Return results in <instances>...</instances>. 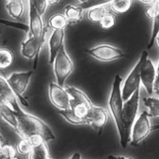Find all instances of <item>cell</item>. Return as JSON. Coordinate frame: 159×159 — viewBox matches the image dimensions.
Instances as JSON below:
<instances>
[{"instance_id":"obj_43","label":"cell","mask_w":159,"mask_h":159,"mask_svg":"<svg viewBox=\"0 0 159 159\" xmlns=\"http://www.w3.org/2000/svg\"><path fill=\"white\" fill-rule=\"evenodd\" d=\"M34 1L35 0H28V5L29 6L34 5Z\"/></svg>"},{"instance_id":"obj_5","label":"cell","mask_w":159,"mask_h":159,"mask_svg":"<svg viewBox=\"0 0 159 159\" xmlns=\"http://www.w3.org/2000/svg\"><path fill=\"white\" fill-rule=\"evenodd\" d=\"M52 65L56 83L64 87L66 80L72 73L74 68L73 61L67 53L64 44L58 52Z\"/></svg>"},{"instance_id":"obj_39","label":"cell","mask_w":159,"mask_h":159,"mask_svg":"<svg viewBox=\"0 0 159 159\" xmlns=\"http://www.w3.org/2000/svg\"><path fill=\"white\" fill-rule=\"evenodd\" d=\"M69 159H82L81 155L79 153H74Z\"/></svg>"},{"instance_id":"obj_25","label":"cell","mask_w":159,"mask_h":159,"mask_svg":"<svg viewBox=\"0 0 159 159\" xmlns=\"http://www.w3.org/2000/svg\"><path fill=\"white\" fill-rule=\"evenodd\" d=\"M49 157V150L46 142L32 147L28 154V159H47Z\"/></svg>"},{"instance_id":"obj_38","label":"cell","mask_w":159,"mask_h":159,"mask_svg":"<svg viewBox=\"0 0 159 159\" xmlns=\"http://www.w3.org/2000/svg\"><path fill=\"white\" fill-rule=\"evenodd\" d=\"M49 6H54L59 4L62 0H47Z\"/></svg>"},{"instance_id":"obj_45","label":"cell","mask_w":159,"mask_h":159,"mask_svg":"<svg viewBox=\"0 0 159 159\" xmlns=\"http://www.w3.org/2000/svg\"><path fill=\"white\" fill-rule=\"evenodd\" d=\"M157 71H159V60H158V63H157Z\"/></svg>"},{"instance_id":"obj_9","label":"cell","mask_w":159,"mask_h":159,"mask_svg":"<svg viewBox=\"0 0 159 159\" xmlns=\"http://www.w3.org/2000/svg\"><path fill=\"white\" fill-rule=\"evenodd\" d=\"M86 52L94 58L104 62L113 61L125 56L121 49L108 43L97 45L87 49Z\"/></svg>"},{"instance_id":"obj_49","label":"cell","mask_w":159,"mask_h":159,"mask_svg":"<svg viewBox=\"0 0 159 159\" xmlns=\"http://www.w3.org/2000/svg\"><path fill=\"white\" fill-rule=\"evenodd\" d=\"M47 159H54V158H51V157H49L48 158H47Z\"/></svg>"},{"instance_id":"obj_17","label":"cell","mask_w":159,"mask_h":159,"mask_svg":"<svg viewBox=\"0 0 159 159\" xmlns=\"http://www.w3.org/2000/svg\"><path fill=\"white\" fill-rule=\"evenodd\" d=\"M9 16L14 20H20L25 12V5L23 0H14L8 1L5 6Z\"/></svg>"},{"instance_id":"obj_33","label":"cell","mask_w":159,"mask_h":159,"mask_svg":"<svg viewBox=\"0 0 159 159\" xmlns=\"http://www.w3.org/2000/svg\"><path fill=\"white\" fill-rule=\"evenodd\" d=\"M34 6L38 13L42 16L46 12L49 4L47 0H35Z\"/></svg>"},{"instance_id":"obj_11","label":"cell","mask_w":159,"mask_h":159,"mask_svg":"<svg viewBox=\"0 0 159 159\" xmlns=\"http://www.w3.org/2000/svg\"><path fill=\"white\" fill-rule=\"evenodd\" d=\"M44 41L45 37L42 38L41 40H38L31 35L21 43V55L28 60L34 59V69L36 68L39 54Z\"/></svg>"},{"instance_id":"obj_23","label":"cell","mask_w":159,"mask_h":159,"mask_svg":"<svg viewBox=\"0 0 159 159\" xmlns=\"http://www.w3.org/2000/svg\"><path fill=\"white\" fill-rule=\"evenodd\" d=\"M133 0H113L109 3L110 9L115 14H122L127 12L132 7Z\"/></svg>"},{"instance_id":"obj_15","label":"cell","mask_w":159,"mask_h":159,"mask_svg":"<svg viewBox=\"0 0 159 159\" xmlns=\"http://www.w3.org/2000/svg\"><path fill=\"white\" fill-rule=\"evenodd\" d=\"M29 31L30 35L38 40L45 37L46 30L42 16L37 11L35 6H29Z\"/></svg>"},{"instance_id":"obj_10","label":"cell","mask_w":159,"mask_h":159,"mask_svg":"<svg viewBox=\"0 0 159 159\" xmlns=\"http://www.w3.org/2000/svg\"><path fill=\"white\" fill-rule=\"evenodd\" d=\"M48 95L51 102L59 110L69 108L70 96L64 87L59 85L56 82H50Z\"/></svg>"},{"instance_id":"obj_50","label":"cell","mask_w":159,"mask_h":159,"mask_svg":"<svg viewBox=\"0 0 159 159\" xmlns=\"http://www.w3.org/2000/svg\"><path fill=\"white\" fill-rule=\"evenodd\" d=\"M7 2H8V1H14V0H6Z\"/></svg>"},{"instance_id":"obj_34","label":"cell","mask_w":159,"mask_h":159,"mask_svg":"<svg viewBox=\"0 0 159 159\" xmlns=\"http://www.w3.org/2000/svg\"><path fill=\"white\" fill-rule=\"evenodd\" d=\"M27 139H29V142H31L32 147L40 145L42 143L46 142L44 141L42 136L39 134H36L32 135L30 137H29Z\"/></svg>"},{"instance_id":"obj_4","label":"cell","mask_w":159,"mask_h":159,"mask_svg":"<svg viewBox=\"0 0 159 159\" xmlns=\"http://www.w3.org/2000/svg\"><path fill=\"white\" fill-rule=\"evenodd\" d=\"M65 88L70 96L69 108L86 124L87 117L93 105L92 102L82 90L72 86H67Z\"/></svg>"},{"instance_id":"obj_1","label":"cell","mask_w":159,"mask_h":159,"mask_svg":"<svg viewBox=\"0 0 159 159\" xmlns=\"http://www.w3.org/2000/svg\"><path fill=\"white\" fill-rule=\"evenodd\" d=\"M14 114L17 120L16 131L22 137L27 139L32 135L39 134L46 143L55 139L51 127L40 118L24 111L22 108Z\"/></svg>"},{"instance_id":"obj_37","label":"cell","mask_w":159,"mask_h":159,"mask_svg":"<svg viewBox=\"0 0 159 159\" xmlns=\"http://www.w3.org/2000/svg\"><path fill=\"white\" fill-rule=\"evenodd\" d=\"M107 159H133L130 157H127L122 155H109L107 157Z\"/></svg>"},{"instance_id":"obj_12","label":"cell","mask_w":159,"mask_h":159,"mask_svg":"<svg viewBox=\"0 0 159 159\" xmlns=\"http://www.w3.org/2000/svg\"><path fill=\"white\" fill-rule=\"evenodd\" d=\"M157 67L152 60L147 58L142 66L140 79V84L145 89L148 94L153 93V84L157 76Z\"/></svg>"},{"instance_id":"obj_18","label":"cell","mask_w":159,"mask_h":159,"mask_svg":"<svg viewBox=\"0 0 159 159\" xmlns=\"http://www.w3.org/2000/svg\"><path fill=\"white\" fill-rule=\"evenodd\" d=\"M83 10L80 5L67 4L64 8V14L69 23L75 24L82 19Z\"/></svg>"},{"instance_id":"obj_28","label":"cell","mask_w":159,"mask_h":159,"mask_svg":"<svg viewBox=\"0 0 159 159\" xmlns=\"http://www.w3.org/2000/svg\"><path fill=\"white\" fill-rule=\"evenodd\" d=\"M32 149V146L29 142V139L27 138L22 137L16 145L17 152L22 155H28Z\"/></svg>"},{"instance_id":"obj_19","label":"cell","mask_w":159,"mask_h":159,"mask_svg":"<svg viewBox=\"0 0 159 159\" xmlns=\"http://www.w3.org/2000/svg\"><path fill=\"white\" fill-rule=\"evenodd\" d=\"M15 55L11 49L8 47L0 48V70H6L14 64Z\"/></svg>"},{"instance_id":"obj_29","label":"cell","mask_w":159,"mask_h":159,"mask_svg":"<svg viewBox=\"0 0 159 159\" xmlns=\"http://www.w3.org/2000/svg\"><path fill=\"white\" fill-rule=\"evenodd\" d=\"M16 148L12 144L10 143H2L0 150V155L4 159L11 158L16 156Z\"/></svg>"},{"instance_id":"obj_31","label":"cell","mask_w":159,"mask_h":159,"mask_svg":"<svg viewBox=\"0 0 159 159\" xmlns=\"http://www.w3.org/2000/svg\"><path fill=\"white\" fill-rule=\"evenodd\" d=\"M113 0H89L88 1L80 4V6L82 8L84 9H89L94 6H104L105 4H109Z\"/></svg>"},{"instance_id":"obj_51","label":"cell","mask_w":159,"mask_h":159,"mask_svg":"<svg viewBox=\"0 0 159 159\" xmlns=\"http://www.w3.org/2000/svg\"><path fill=\"white\" fill-rule=\"evenodd\" d=\"M0 35H1V29H0Z\"/></svg>"},{"instance_id":"obj_14","label":"cell","mask_w":159,"mask_h":159,"mask_svg":"<svg viewBox=\"0 0 159 159\" xmlns=\"http://www.w3.org/2000/svg\"><path fill=\"white\" fill-rule=\"evenodd\" d=\"M1 104L9 106L14 112H16L21 108L18 99L7 80L0 75V105Z\"/></svg>"},{"instance_id":"obj_46","label":"cell","mask_w":159,"mask_h":159,"mask_svg":"<svg viewBox=\"0 0 159 159\" xmlns=\"http://www.w3.org/2000/svg\"><path fill=\"white\" fill-rule=\"evenodd\" d=\"M9 159H21V158L16 155V156H15V157H12L11 158H9Z\"/></svg>"},{"instance_id":"obj_42","label":"cell","mask_w":159,"mask_h":159,"mask_svg":"<svg viewBox=\"0 0 159 159\" xmlns=\"http://www.w3.org/2000/svg\"><path fill=\"white\" fill-rule=\"evenodd\" d=\"M156 42H157V45L159 47V31L157 34V37H156V39H155Z\"/></svg>"},{"instance_id":"obj_20","label":"cell","mask_w":159,"mask_h":159,"mask_svg":"<svg viewBox=\"0 0 159 159\" xmlns=\"http://www.w3.org/2000/svg\"><path fill=\"white\" fill-rule=\"evenodd\" d=\"M69 22L64 14L55 13L48 19L47 26L52 30H64L68 25Z\"/></svg>"},{"instance_id":"obj_35","label":"cell","mask_w":159,"mask_h":159,"mask_svg":"<svg viewBox=\"0 0 159 159\" xmlns=\"http://www.w3.org/2000/svg\"><path fill=\"white\" fill-rule=\"evenodd\" d=\"M0 23L4 24L5 25H9V26H12L16 28H19L20 29H22L26 32L29 31V25H26V24H21V23H16V22H11V21H9L7 20H2L0 19Z\"/></svg>"},{"instance_id":"obj_32","label":"cell","mask_w":159,"mask_h":159,"mask_svg":"<svg viewBox=\"0 0 159 159\" xmlns=\"http://www.w3.org/2000/svg\"><path fill=\"white\" fill-rule=\"evenodd\" d=\"M145 14L148 18L153 20L158 15L159 10L153 3L148 4L145 9Z\"/></svg>"},{"instance_id":"obj_40","label":"cell","mask_w":159,"mask_h":159,"mask_svg":"<svg viewBox=\"0 0 159 159\" xmlns=\"http://www.w3.org/2000/svg\"><path fill=\"white\" fill-rule=\"evenodd\" d=\"M140 2L146 4H153L154 3L155 0H139Z\"/></svg>"},{"instance_id":"obj_2","label":"cell","mask_w":159,"mask_h":159,"mask_svg":"<svg viewBox=\"0 0 159 159\" xmlns=\"http://www.w3.org/2000/svg\"><path fill=\"white\" fill-rule=\"evenodd\" d=\"M122 77L119 75H117L114 78L108 99V111L115 122L120 145L123 143L124 136L122 120V112L124 102L122 95Z\"/></svg>"},{"instance_id":"obj_26","label":"cell","mask_w":159,"mask_h":159,"mask_svg":"<svg viewBox=\"0 0 159 159\" xmlns=\"http://www.w3.org/2000/svg\"><path fill=\"white\" fill-rule=\"evenodd\" d=\"M58 113L70 124L74 125L85 124V122L82 120L79 119L77 116H76L70 108L64 110H59L58 111Z\"/></svg>"},{"instance_id":"obj_22","label":"cell","mask_w":159,"mask_h":159,"mask_svg":"<svg viewBox=\"0 0 159 159\" xmlns=\"http://www.w3.org/2000/svg\"><path fill=\"white\" fill-rule=\"evenodd\" d=\"M143 101L145 106L148 109L150 117H159V98L148 96L144 98Z\"/></svg>"},{"instance_id":"obj_7","label":"cell","mask_w":159,"mask_h":159,"mask_svg":"<svg viewBox=\"0 0 159 159\" xmlns=\"http://www.w3.org/2000/svg\"><path fill=\"white\" fill-rule=\"evenodd\" d=\"M32 75L33 71L32 70L17 71L12 73L6 78L17 99L21 104L27 107L29 106V104L27 100L22 96V94L26 92Z\"/></svg>"},{"instance_id":"obj_48","label":"cell","mask_w":159,"mask_h":159,"mask_svg":"<svg viewBox=\"0 0 159 159\" xmlns=\"http://www.w3.org/2000/svg\"><path fill=\"white\" fill-rule=\"evenodd\" d=\"M0 159H4V158L2 156H1V155H0Z\"/></svg>"},{"instance_id":"obj_36","label":"cell","mask_w":159,"mask_h":159,"mask_svg":"<svg viewBox=\"0 0 159 159\" xmlns=\"http://www.w3.org/2000/svg\"><path fill=\"white\" fill-rule=\"evenodd\" d=\"M153 91L157 94H159V71L157 73V76L153 84Z\"/></svg>"},{"instance_id":"obj_13","label":"cell","mask_w":159,"mask_h":159,"mask_svg":"<svg viewBox=\"0 0 159 159\" xmlns=\"http://www.w3.org/2000/svg\"><path fill=\"white\" fill-rule=\"evenodd\" d=\"M108 119L107 110L100 106L92 105L87 117V124L90 125L99 134L105 126Z\"/></svg>"},{"instance_id":"obj_8","label":"cell","mask_w":159,"mask_h":159,"mask_svg":"<svg viewBox=\"0 0 159 159\" xmlns=\"http://www.w3.org/2000/svg\"><path fill=\"white\" fill-rule=\"evenodd\" d=\"M152 125L148 112L143 111L132 125L130 143L137 145L143 141L152 132Z\"/></svg>"},{"instance_id":"obj_3","label":"cell","mask_w":159,"mask_h":159,"mask_svg":"<svg viewBox=\"0 0 159 159\" xmlns=\"http://www.w3.org/2000/svg\"><path fill=\"white\" fill-rule=\"evenodd\" d=\"M140 86L138 87L132 96L127 101H124L123 104L122 120L124 136L121 147L123 148H126L128 143H130L132 127L137 117L140 102Z\"/></svg>"},{"instance_id":"obj_30","label":"cell","mask_w":159,"mask_h":159,"mask_svg":"<svg viewBox=\"0 0 159 159\" xmlns=\"http://www.w3.org/2000/svg\"><path fill=\"white\" fill-rule=\"evenodd\" d=\"M159 31V14L153 20L152 24V30L151 34V37L150 39L149 43L147 45V49L150 50L153 46L155 43L157 34Z\"/></svg>"},{"instance_id":"obj_41","label":"cell","mask_w":159,"mask_h":159,"mask_svg":"<svg viewBox=\"0 0 159 159\" xmlns=\"http://www.w3.org/2000/svg\"><path fill=\"white\" fill-rule=\"evenodd\" d=\"M157 130H159V124L152 125V131H154Z\"/></svg>"},{"instance_id":"obj_47","label":"cell","mask_w":159,"mask_h":159,"mask_svg":"<svg viewBox=\"0 0 159 159\" xmlns=\"http://www.w3.org/2000/svg\"><path fill=\"white\" fill-rule=\"evenodd\" d=\"M0 140H2V137L1 135V134H0Z\"/></svg>"},{"instance_id":"obj_21","label":"cell","mask_w":159,"mask_h":159,"mask_svg":"<svg viewBox=\"0 0 159 159\" xmlns=\"http://www.w3.org/2000/svg\"><path fill=\"white\" fill-rule=\"evenodd\" d=\"M0 115L2 118L16 130L17 127V120L14 111L6 104L0 105Z\"/></svg>"},{"instance_id":"obj_27","label":"cell","mask_w":159,"mask_h":159,"mask_svg":"<svg viewBox=\"0 0 159 159\" xmlns=\"http://www.w3.org/2000/svg\"><path fill=\"white\" fill-rule=\"evenodd\" d=\"M117 23V19L112 13H106L99 22L100 27L104 30H108L113 28Z\"/></svg>"},{"instance_id":"obj_44","label":"cell","mask_w":159,"mask_h":159,"mask_svg":"<svg viewBox=\"0 0 159 159\" xmlns=\"http://www.w3.org/2000/svg\"><path fill=\"white\" fill-rule=\"evenodd\" d=\"M77 1H78L80 4H82V3H84V2H87V1H88L89 0H77Z\"/></svg>"},{"instance_id":"obj_6","label":"cell","mask_w":159,"mask_h":159,"mask_svg":"<svg viewBox=\"0 0 159 159\" xmlns=\"http://www.w3.org/2000/svg\"><path fill=\"white\" fill-rule=\"evenodd\" d=\"M147 58H148L147 51H143L138 61L131 70L122 84V95L123 101H127L135 91L137 88L140 86V70L143 62Z\"/></svg>"},{"instance_id":"obj_16","label":"cell","mask_w":159,"mask_h":159,"mask_svg":"<svg viewBox=\"0 0 159 159\" xmlns=\"http://www.w3.org/2000/svg\"><path fill=\"white\" fill-rule=\"evenodd\" d=\"M65 39L64 30H52L48 39L49 63L52 65L58 52L64 45Z\"/></svg>"},{"instance_id":"obj_24","label":"cell","mask_w":159,"mask_h":159,"mask_svg":"<svg viewBox=\"0 0 159 159\" xmlns=\"http://www.w3.org/2000/svg\"><path fill=\"white\" fill-rule=\"evenodd\" d=\"M87 10V17L88 20L92 23H99L105 14L107 13V9L104 6H94Z\"/></svg>"}]
</instances>
